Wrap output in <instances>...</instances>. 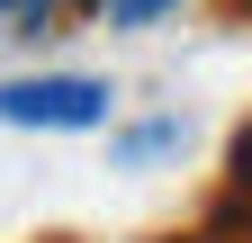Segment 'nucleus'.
I'll return each instance as SVG.
<instances>
[{
  "mask_svg": "<svg viewBox=\"0 0 252 243\" xmlns=\"http://www.w3.org/2000/svg\"><path fill=\"white\" fill-rule=\"evenodd\" d=\"M162 9H180V0H108V27H144V18H162Z\"/></svg>",
  "mask_w": 252,
  "mask_h": 243,
  "instance_id": "20e7f679",
  "label": "nucleus"
},
{
  "mask_svg": "<svg viewBox=\"0 0 252 243\" xmlns=\"http://www.w3.org/2000/svg\"><path fill=\"white\" fill-rule=\"evenodd\" d=\"M243 9H252V0H243Z\"/></svg>",
  "mask_w": 252,
  "mask_h": 243,
  "instance_id": "0eeeda50",
  "label": "nucleus"
},
{
  "mask_svg": "<svg viewBox=\"0 0 252 243\" xmlns=\"http://www.w3.org/2000/svg\"><path fill=\"white\" fill-rule=\"evenodd\" d=\"M234 189H243V198H252V126H243V135H234Z\"/></svg>",
  "mask_w": 252,
  "mask_h": 243,
  "instance_id": "39448f33",
  "label": "nucleus"
},
{
  "mask_svg": "<svg viewBox=\"0 0 252 243\" xmlns=\"http://www.w3.org/2000/svg\"><path fill=\"white\" fill-rule=\"evenodd\" d=\"M189 144V117H144V126L117 135V162H153V153H180Z\"/></svg>",
  "mask_w": 252,
  "mask_h": 243,
  "instance_id": "f03ea898",
  "label": "nucleus"
},
{
  "mask_svg": "<svg viewBox=\"0 0 252 243\" xmlns=\"http://www.w3.org/2000/svg\"><path fill=\"white\" fill-rule=\"evenodd\" d=\"M54 9H63V0H0V27H9V36H45Z\"/></svg>",
  "mask_w": 252,
  "mask_h": 243,
  "instance_id": "7ed1b4c3",
  "label": "nucleus"
},
{
  "mask_svg": "<svg viewBox=\"0 0 252 243\" xmlns=\"http://www.w3.org/2000/svg\"><path fill=\"white\" fill-rule=\"evenodd\" d=\"M171 243H207V234H171Z\"/></svg>",
  "mask_w": 252,
  "mask_h": 243,
  "instance_id": "423d86ee",
  "label": "nucleus"
},
{
  "mask_svg": "<svg viewBox=\"0 0 252 243\" xmlns=\"http://www.w3.org/2000/svg\"><path fill=\"white\" fill-rule=\"evenodd\" d=\"M117 90L90 81V72H18L0 81V126H45V135H90L108 126Z\"/></svg>",
  "mask_w": 252,
  "mask_h": 243,
  "instance_id": "f257e3e1",
  "label": "nucleus"
}]
</instances>
